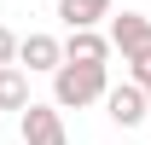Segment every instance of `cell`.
<instances>
[{
	"mask_svg": "<svg viewBox=\"0 0 151 145\" xmlns=\"http://www.w3.org/2000/svg\"><path fill=\"white\" fill-rule=\"evenodd\" d=\"M23 105H29V70L0 64V110H23Z\"/></svg>",
	"mask_w": 151,
	"mask_h": 145,
	"instance_id": "8",
	"label": "cell"
},
{
	"mask_svg": "<svg viewBox=\"0 0 151 145\" xmlns=\"http://www.w3.org/2000/svg\"><path fill=\"white\" fill-rule=\"evenodd\" d=\"M18 41H23V35H12V29L0 23V64H18Z\"/></svg>",
	"mask_w": 151,
	"mask_h": 145,
	"instance_id": "9",
	"label": "cell"
},
{
	"mask_svg": "<svg viewBox=\"0 0 151 145\" xmlns=\"http://www.w3.org/2000/svg\"><path fill=\"white\" fill-rule=\"evenodd\" d=\"M18 64H23L29 75H35V70L52 75L58 64H64V41H52V35H23V41H18Z\"/></svg>",
	"mask_w": 151,
	"mask_h": 145,
	"instance_id": "5",
	"label": "cell"
},
{
	"mask_svg": "<svg viewBox=\"0 0 151 145\" xmlns=\"http://www.w3.org/2000/svg\"><path fill=\"white\" fill-rule=\"evenodd\" d=\"M145 93H151V87H145Z\"/></svg>",
	"mask_w": 151,
	"mask_h": 145,
	"instance_id": "11",
	"label": "cell"
},
{
	"mask_svg": "<svg viewBox=\"0 0 151 145\" xmlns=\"http://www.w3.org/2000/svg\"><path fill=\"white\" fill-rule=\"evenodd\" d=\"M18 128H23V145H70V134H64V116H58V99L52 105H29L18 110Z\"/></svg>",
	"mask_w": 151,
	"mask_h": 145,
	"instance_id": "2",
	"label": "cell"
},
{
	"mask_svg": "<svg viewBox=\"0 0 151 145\" xmlns=\"http://www.w3.org/2000/svg\"><path fill=\"white\" fill-rule=\"evenodd\" d=\"M64 29H93L99 18H111V0H58Z\"/></svg>",
	"mask_w": 151,
	"mask_h": 145,
	"instance_id": "7",
	"label": "cell"
},
{
	"mask_svg": "<svg viewBox=\"0 0 151 145\" xmlns=\"http://www.w3.org/2000/svg\"><path fill=\"white\" fill-rule=\"evenodd\" d=\"M128 75L139 81V87H151V52H139V58H128Z\"/></svg>",
	"mask_w": 151,
	"mask_h": 145,
	"instance_id": "10",
	"label": "cell"
},
{
	"mask_svg": "<svg viewBox=\"0 0 151 145\" xmlns=\"http://www.w3.org/2000/svg\"><path fill=\"white\" fill-rule=\"evenodd\" d=\"M111 47L122 52V64L139 52H151V18L145 12H122V18H111Z\"/></svg>",
	"mask_w": 151,
	"mask_h": 145,
	"instance_id": "4",
	"label": "cell"
},
{
	"mask_svg": "<svg viewBox=\"0 0 151 145\" xmlns=\"http://www.w3.org/2000/svg\"><path fill=\"white\" fill-rule=\"evenodd\" d=\"M105 116H111L116 128H139V122L151 116V93L128 75L122 87H111V93H105Z\"/></svg>",
	"mask_w": 151,
	"mask_h": 145,
	"instance_id": "3",
	"label": "cell"
},
{
	"mask_svg": "<svg viewBox=\"0 0 151 145\" xmlns=\"http://www.w3.org/2000/svg\"><path fill=\"white\" fill-rule=\"evenodd\" d=\"M111 93V81H105V64H76V58H64L52 70V99L58 110H81V105H99Z\"/></svg>",
	"mask_w": 151,
	"mask_h": 145,
	"instance_id": "1",
	"label": "cell"
},
{
	"mask_svg": "<svg viewBox=\"0 0 151 145\" xmlns=\"http://www.w3.org/2000/svg\"><path fill=\"white\" fill-rule=\"evenodd\" d=\"M116 47L111 35H99V29H70V41H64V58H76V64H105Z\"/></svg>",
	"mask_w": 151,
	"mask_h": 145,
	"instance_id": "6",
	"label": "cell"
}]
</instances>
